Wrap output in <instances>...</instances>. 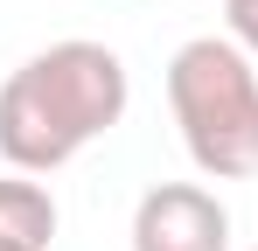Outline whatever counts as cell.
I'll return each mask as SVG.
<instances>
[{
  "instance_id": "obj_5",
  "label": "cell",
  "mask_w": 258,
  "mask_h": 251,
  "mask_svg": "<svg viewBox=\"0 0 258 251\" xmlns=\"http://www.w3.org/2000/svg\"><path fill=\"white\" fill-rule=\"evenodd\" d=\"M223 35L258 56V0H223Z\"/></svg>"
},
{
  "instance_id": "obj_4",
  "label": "cell",
  "mask_w": 258,
  "mask_h": 251,
  "mask_svg": "<svg viewBox=\"0 0 258 251\" xmlns=\"http://www.w3.org/2000/svg\"><path fill=\"white\" fill-rule=\"evenodd\" d=\"M0 237L7 244H28V251L56 244V196L35 174H0Z\"/></svg>"
},
{
  "instance_id": "obj_7",
  "label": "cell",
  "mask_w": 258,
  "mask_h": 251,
  "mask_svg": "<svg viewBox=\"0 0 258 251\" xmlns=\"http://www.w3.org/2000/svg\"><path fill=\"white\" fill-rule=\"evenodd\" d=\"M251 251H258V244H251Z\"/></svg>"
},
{
  "instance_id": "obj_6",
  "label": "cell",
  "mask_w": 258,
  "mask_h": 251,
  "mask_svg": "<svg viewBox=\"0 0 258 251\" xmlns=\"http://www.w3.org/2000/svg\"><path fill=\"white\" fill-rule=\"evenodd\" d=\"M0 251H28V244H7V237H0Z\"/></svg>"
},
{
  "instance_id": "obj_2",
  "label": "cell",
  "mask_w": 258,
  "mask_h": 251,
  "mask_svg": "<svg viewBox=\"0 0 258 251\" xmlns=\"http://www.w3.org/2000/svg\"><path fill=\"white\" fill-rule=\"evenodd\" d=\"M168 112L196 174L251 181L258 174V56L230 35H196L168 56Z\"/></svg>"
},
{
  "instance_id": "obj_3",
  "label": "cell",
  "mask_w": 258,
  "mask_h": 251,
  "mask_svg": "<svg viewBox=\"0 0 258 251\" xmlns=\"http://www.w3.org/2000/svg\"><path fill=\"white\" fill-rule=\"evenodd\" d=\"M133 251H230V209L203 181H154L133 203Z\"/></svg>"
},
{
  "instance_id": "obj_1",
  "label": "cell",
  "mask_w": 258,
  "mask_h": 251,
  "mask_svg": "<svg viewBox=\"0 0 258 251\" xmlns=\"http://www.w3.org/2000/svg\"><path fill=\"white\" fill-rule=\"evenodd\" d=\"M133 105L126 56L105 42H49L0 84V161L14 174H56L105 140Z\"/></svg>"
}]
</instances>
